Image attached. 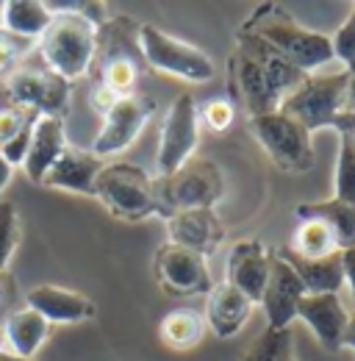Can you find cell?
I'll return each instance as SVG.
<instances>
[{
  "mask_svg": "<svg viewBox=\"0 0 355 361\" xmlns=\"http://www.w3.org/2000/svg\"><path fill=\"white\" fill-rule=\"evenodd\" d=\"M242 31H250L261 42L272 47L283 61H289L300 73H319L328 64H333V45L330 37L311 31L300 25L292 14H286L278 6H261Z\"/></svg>",
  "mask_w": 355,
  "mask_h": 361,
  "instance_id": "6da1fadb",
  "label": "cell"
},
{
  "mask_svg": "<svg viewBox=\"0 0 355 361\" xmlns=\"http://www.w3.org/2000/svg\"><path fill=\"white\" fill-rule=\"evenodd\" d=\"M97 8L87 3L84 11H56L47 31L39 37V53L44 67L64 81L87 75L97 50V25L89 11Z\"/></svg>",
  "mask_w": 355,
  "mask_h": 361,
  "instance_id": "7a4b0ae2",
  "label": "cell"
},
{
  "mask_svg": "<svg viewBox=\"0 0 355 361\" xmlns=\"http://www.w3.org/2000/svg\"><path fill=\"white\" fill-rule=\"evenodd\" d=\"M347 84L350 73L344 67L333 73H309L278 111L297 120L309 134L316 128H333L347 109Z\"/></svg>",
  "mask_w": 355,
  "mask_h": 361,
  "instance_id": "3957f363",
  "label": "cell"
},
{
  "mask_svg": "<svg viewBox=\"0 0 355 361\" xmlns=\"http://www.w3.org/2000/svg\"><path fill=\"white\" fill-rule=\"evenodd\" d=\"M94 197L120 220H144L150 214H161V203L156 195V180L142 167L111 161L103 164L100 176L94 180Z\"/></svg>",
  "mask_w": 355,
  "mask_h": 361,
  "instance_id": "277c9868",
  "label": "cell"
},
{
  "mask_svg": "<svg viewBox=\"0 0 355 361\" xmlns=\"http://www.w3.org/2000/svg\"><path fill=\"white\" fill-rule=\"evenodd\" d=\"M156 195L161 203V214L167 220L173 212L214 209L225 195V178L214 161L192 159L178 173L156 180Z\"/></svg>",
  "mask_w": 355,
  "mask_h": 361,
  "instance_id": "5b68a950",
  "label": "cell"
},
{
  "mask_svg": "<svg viewBox=\"0 0 355 361\" xmlns=\"http://www.w3.org/2000/svg\"><path fill=\"white\" fill-rule=\"evenodd\" d=\"M139 47H142L144 61L153 70L167 73V75L180 78V81H189V84H206L217 73L214 61L206 50L189 45V42H180L156 25L139 28Z\"/></svg>",
  "mask_w": 355,
  "mask_h": 361,
  "instance_id": "8992f818",
  "label": "cell"
},
{
  "mask_svg": "<svg viewBox=\"0 0 355 361\" xmlns=\"http://www.w3.org/2000/svg\"><path fill=\"white\" fill-rule=\"evenodd\" d=\"M253 134L261 142L266 156L286 173H309L313 167V145L311 134L289 114L272 111L250 120Z\"/></svg>",
  "mask_w": 355,
  "mask_h": 361,
  "instance_id": "52a82bcc",
  "label": "cell"
},
{
  "mask_svg": "<svg viewBox=\"0 0 355 361\" xmlns=\"http://www.w3.org/2000/svg\"><path fill=\"white\" fill-rule=\"evenodd\" d=\"M200 142V114L197 103L192 94H180L167 111V120L161 126L158 139V156H156V170L158 178H167L178 173L183 164L194 159Z\"/></svg>",
  "mask_w": 355,
  "mask_h": 361,
  "instance_id": "ba28073f",
  "label": "cell"
},
{
  "mask_svg": "<svg viewBox=\"0 0 355 361\" xmlns=\"http://www.w3.org/2000/svg\"><path fill=\"white\" fill-rule=\"evenodd\" d=\"M156 278L158 286L173 295V298H192V295H206L214 289L208 262L186 247L178 245H161L156 253Z\"/></svg>",
  "mask_w": 355,
  "mask_h": 361,
  "instance_id": "9c48e42d",
  "label": "cell"
},
{
  "mask_svg": "<svg viewBox=\"0 0 355 361\" xmlns=\"http://www.w3.org/2000/svg\"><path fill=\"white\" fill-rule=\"evenodd\" d=\"M150 114H153V100H144V97H136V94L114 100L111 109L103 114V128L94 136L89 150L97 159L117 156V153L128 150L136 142V136L142 134V128L147 126Z\"/></svg>",
  "mask_w": 355,
  "mask_h": 361,
  "instance_id": "30bf717a",
  "label": "cell"
},
{
  "mask_svg": "<svg viewBox=\"0 0 355 361\" xmlns=\"http://www.w3.org/2000/svg\"><path fill=\"white\" fill-rule=\"evenodd\" d=\"M8 94L17 109H25L31 114L61 117L70 103V84L58 78L56 73L44 70H17L8 78Z\"/></svg>",
  "mask_w": 355,
  "mask_h": 361,
  "instance_id": "8fae6325",
  "label": "cell"
},
{
  "mask_svg": "<svg viewBox=\"0 0 355 361\" xmlns=\"http://www.w3.org/2000/svg\"><path fill=\"white\" fill-rule=\"evenodd\" d=\"M306 298V289L297 278V272L289 267L283 256H275L269 264V281L261 295L269 331H286L289 322L297 319V306Z\"/></svg>",
  "mask_w": 355,
  "mask_h": 361,
  "instance_id": "7c38bea8",
  "label": "cell"
},
{
  "mask_svg": "<svg viewBox=\"0 0 355 361\" xmlns=\"http://www.w3.org/2000/svg\"><path fill=\"white\" fill-rule=\"evenodd\" d=\"M167 236L170 245L200 253L203 259L214 256L225 242V226L214 209H192V212H173L167 217Z\"/></svg>",
  "mask_w": 355,
  "mask_h": 361,
  "instance_id": "4fadbf2b",
  "label": "cell"
},
{
  "mask_svg": "<svg viewBox=\"0 0 355 361\" xmlns=\"http://www.w3.org/2000/svg\"><path fill=\"white\" fill-rule=\"evenodd\" d=\"M269 264L272 256L259 239H244L239 245H233L230 256H228V283L236 286L250 303H261V295L269 281Z\"/></svg>",
  "mask_w": 355,
  "mask_h": 361,
  "instance_id": "5bb4252c",
  "label": "cell"
},
{
  "mask_svg": "<svg viewBox=\"0 0 355 361\" xmlns=\"http://www.w3.org/2000/svg\"><path fill=\"white\" fill-rule=\"evenodd\" d=\"M230 78L236 84V92H239L242 103L247 106L250 120L253 117H261V114H272V111L280 109L283 97L269 84L264 67L253 56L236 50V56L230 59Z\"/></svg>",
  "mask_w": 355,
  "mask_h": 361,
  "instance_id": "9a60e30c",
  "label": "cell"
},
{
  "mask_svg": "<svg viewBox=\"0 0 355 361\" xmlns=\"http://www.w3.org/2000/svg\"><path fill=\"white\" fill-rule=\"evenodd\" d=\"M25 306L42 314L50 325H75V322H87L94 317V303L87 295L56 286V283H42V286L28 289Z\"/></svg>",
  "mask_w": 355,
  "mask_h": 361,
  "instance_id": "2e32d148",
  "label": "cell"
},
{
  "mask_svg": "<svg viewBox=\"0 0 355 361\" xmlns=\"http://www.w3.org/2000/svg\"><path fill=\"white\" fill-rule=\"evenodd\" d=\"M297 317L313 331V336L328 348V350H339L350 314L344 309V303L339 300V295H306L297 306Z\"/></svg>",
  "mask_w": 355,
  "mask_h": 361,
  "instance_id": "e0dca14e",
  "label": "cell"
},
{
  "mask_svg": "<svg viewBox=\"0 0 355 361\" xmlns=\"http://www.w3.org/2000/svg\"><path fill=\"white\" fill-rule=\"evenodd\" d=\"M253 306L236 286H230L228 281L214 283V289L208 292V300H206V328H211L214 336L220 339H230L236 336L247 319L253 314Z\"/></svg>",
  "mask_w": 355,
  "mask_h": 361,
  "instance_id": "ac0fdd59",
  "label": "cell"
},
{
  "mask_svg": "<svg viewBox=\"0 0 355 361\" xmlns=\"http://www.w3.org/2000/svg\"><path fill=\"white\" fill-rule=\"evenodd\" d=\"M67 150V136H64V123L61 117H47L39 114L31 126V145L23 161V170L34 183H42L47 170L58 161V156Z\"/></svg>",
  "mask_w": 355,
  "mask_h": 361,
  "instance_id": "d6986e66",
  "label": "cell"
},
{
  "mask_svg": "<svg viewBox=\"0 0 355 361\" xmlns=\"http://www.w3.org/2000/svg\"><path fill=\"white\" fill-rule=\"evenodd\" d=\"M103 170V159H97L92 150H78L70 147L58 156V161L47 170L42 178L44 186L53 189H70V192H81V195H94V180Z\"/></svg>",
  "mask_w": 355,
  "mask_h": 361,
  "instance_id": "ffe728a7",
  "label": "cell"
},
{
  "mask_svg": "<svg viewBox=\"0 0 355 361\" xmlns=\"http://www.w3.org/2000/svg\"><path fill=\"white\" fill-rule=\"evenodd\" d=\"M289 267L297 272L306 295H339L344 289V259L342 253H333L328 259H297L294 253H280Z\"/></svg>",
  "mask_w": 355,
  "mask_h": 361,
  "instance_id": "44dd1931",
  "label": "cell"
},
{
  "mask_svg": "<svg viewBox=\"0 0 355 361\" xmlns=\"http://www.w3.org/2000/svg\"><path fill=\"white\" fill-rule=\"evenodd\" d=\"M50 336V322L42 314H37L34 309H20L6 319L3 325V350L23 356V359H34L37 350L42 348Z\"/></svg>",
  "mask_w": 355,
  "mask_h": 361,
  "instance_id": "7402d4cb",
  "label": "cell"
},
{
  "mask_svg": "<svg viewBox=\"0 0 355 361\" xmlns=\"http://www.w3.org/2000/svg\"><path fill=\"white\" fill-rule=\"evenodd\" d=\"M297 217H313V220H322L325 226L330 228L333 239H336V247L342 253L353 250L355 247V206H347L342 200H325V203H306L297 209Z\"/></svg>",
  "mask_w": 355,
  "mask_h": 361,
  "instance_id": "603a6c76",
  "label": "cell"
},
{
  "mask_svg": "<svg viewBox=\"0 0 355 361\" xmlns=\"http://www.w3.org/2000/svg\"><path fill=\"white\" fill-rule=\"evenodd\" d=\"M50 20H53V14L39 0H6L3 3V17H0V28H6L14 37L37 42L47 31Z\"/></svg>",
  "mask_w": 355,
  "mask_h": 361,
  "instance_id": "cb8c5ba5",
  "label": "cell"
},
{
  "mask_svg": "<svg viewBox=\"0 0 355 361\" xmlns=\"http://www.w3.org/2000/svg\"><path fill=\"white\" fill-rule=\"evenodd\" d=\"M203 334H206V319L197 312H192V309H175V312H170L164 317L161 325H158L161 342L170 350H178V353L197 348Z\"/></svg>",
  "mask_w": 355,
  "mask_h": 361,
  "instance_id": "d4e9b609",
  "label": "cell"
},
{
  "mask_svg": "<svg viewBox=\"0 0 355 361\" xmlns=\"http://www.w3.org/2000/svg\"><path fill=\"white\" fill-rule=\"evenodd\" d=\"M289 253H294L297 259H328L333 253H342L336 247V239L330 233V228L325 226L322 220H313V217H303L300 226L294 228V236H292V247Z\"/></svg>",
  "mask_w": 355,
  "mask_h": 361,
  "instance_id": "484cf974",
  "label": "cell"
},
{
  "mask_svg": "<svg viewBox=\"0 0 355 361\" xmlns=\"http://www.w3.org/2000/svg\"><path fill=\"white\" fill-rule=\"evenodd\" d=\"M139 84V67L128 56H117L103 67V84L100 90H106L114 100L120 97H133Z\"/></svg>",
  "mask_w": 355,
  "mask_h": 361,
  "instance_id": "4316f807",
  "label": "cell"
},
{
  "mask_svg": "<svg viewBox=\"0 0 355 361\" xmlns=\"http://www.w3.org/2000/svg\"><path fill=\"white\" fill-rule=\"evenodd\" d=\"M339 161H336V200L355 206V142L339 134Z\"/></svg>",
  "mask_w": 355,
  "mask_h": 361,
  "instance_id": "83f0119b",
  "label": "cell"
},
{
  "mask_svg": "<svg viewBox=\"0 0 355 361\" xmlns=\"http://www.w3.org/2000/svg\"><path fill=\"white\" fill-rule=\"evenodd\" d=\"M20 245V220L17 206L11 200H0V272L8 267L11 256Z\"/></svg>",
  "mask_w": 355,
  "mask_h": 361,
  "instance_id": "f1b7e54d",
  "label": "cell"
},
{
  "mask_svg": "<svg viewBox=\"0 0 355 361\" xmlns=\"http://www.w3.org/2000/svg\"><path fill=\"white\" fill-rule=\"evenodd\" d=\"M34 45H37L34 39H23L0 28V78H11L23 64V59L34 50Z\"/></svg>",
  "mask_w": 355,
  "mask_h": 361,
  "instance_id": "f546056e",
  "label": "cell"
},
{
  "mask_svg": "<svg viewBox=\"0 0 355 361\" xmlns=\"http://www.w3.org/2000/svg\"><path fill=\"white\" fill-rule=\"evenodd\" d=\"M330 45H333V61H342L347 73H355V8L342 23V28L330 37Z\"/></svg>",
  "mask_w": 355,
  "mask_h": 361,
  "instance_id": "4dcf8cb0",
  "label": "cell"
},
{
  "mask_svg": "<svg viewBox=\"0 0 355 361\" xmlns=\"http://www.w3.org/2000/svg\"><path fill=\"white\" fill-rule=\"evenodd\" d=\"M289 331H269L244 361H289Z\"/></svg>",
  "mask_w": 355,
  "mask_h": 361,
  "instance_id": "1f68e13d",
  "label": "cell"
},
{
  "mask_svg": "<svg viewBox=\"0 0 355 361\" xmlns=\"http://www.w3.org/2000/svg\"><path fill=\"white\" fill-rule=\"evenodd\" d=\"M197 114H200V123H206L208 131H214V134H225L236 117L233 103L228 97H214V100L203 103V109H197Z\"/></svg>",
  "mask_w": 355,
  "mask_h": 361,
  "instance_id": "d6a6232c",
  "label": "cell"
},
{
  "mask_svg": "<svg viewBox=\"0 0 355 361\" xmlns=\"http://www.w3.org/2000/svg\"><path fill=\"white\" fill-rule=\"evenodd\" d=\"M31 120H37V114L17 109V106H6L0 109V145H6L11 136H17Z\"/></svg>",
  "mask_w": 355,
  "mask_h": 361,
  "instance_id": "836d02e7",
  "label": "cell"
},
{
  "mask_svg": "<svg viewBox=\"0 0 355 361\" xmlns=\"http://www.w3.org/2000/svg\"><path fill=\"white\" fill-rule=\"evenodd\" d=\"M31 126H34V120H31L17 136H11L6 145H0V156H3L11 167H17V164L25 161V153H28V145H31Z\"/></svg>",
  "mask_w": 355,
  "mask_h": 361,
  "instance_id": "e575fe53",
  "label": "cell"
},
{
  "mask_svg": "<svg viewBox=\"0 0 355 361\" xmlns=\"http://www.w3.org/2000/svg\"><path fill=\"white\" fill-rule=\"evenodd\" d=\"M344 259V286L350 289V298H353V306H355V247L342 253Z\"/></svg>",
  "mask_w": 355,
  "mask_h": 361,
  "instance_id": "d590c367",
  "label": "cell"
},
{
  "mask_svg": "<svg viewBox=\"0 0 355 361\" xmlns=\"http://www.w3.org/2000/svg\"><path fill=\"white\" fill-rule=\"evenodd\" d=\"M333 128H339V134L350 136V139L355 142V114H342L339 123H336Z\"/></svg>",
  "mask_w": 355,
  "mask_h": 361,
  "instance_id": "8d00e7d4",
  "label": "cell"
},
{
  "mask_svg": "<svg viewBox=\"0 0 355 361\" xmlns=\"http://www.w3.org/2000/svg\"><path fill=\"white\" fill-rule=\"evenodd\" d=\"M11 176H14V167H11V164H8V161L0 156V192H3V189L11 183Z\"/></svg>",
  "mask_w": 355,
  "mask_h": 361,
  "instance_id": "74e56055",
  "label": "cell"
},
{
  "mask_svg": "<svg viewBox=\"0 0 355 361\" xmlns=\"http://www.w3.org/2000/svg\"><path fill=\"white\" fill-rule=\"evenodd\" d=\"M342 348H350V350H355V314H350L347 331H344V339H342Z\"/></svg>",
  "mask_w": 355,
  "mask_h": 361,
  "instance_id": "f35d334b",
  "label": "cell"
},
{
  "mask_svg": "<svg viewBox=\"0 0 355 361\" xmlns=\"http://www.w3.org/2000/svg\"><path fill=\"white\" fill-rule=\"evenodd\" d=\"M344 114H355V73H350V84H347V109Z\"/></svg>",
  "mask_w": 355,
  "mask_h": 361,
  "instance_id": "ab89813d",
  "label": "cell"
},
{
  "mask_svg": "<svg viewBox=\"0 0 355 361\" xmlns=\"http://www.w3.org/2000/svg\"><path fill=\"white\" fill-rule=\"evenodd\" d=\"M0 361H34V359H23V356H14L8 350H0Z\"/></svg>",
  "mask_w": 355,
  "mask_h": 361,
  "instance_id": "60d3db41",
  "label": "cell"
},
{
  "mask_svg": "<svg viewBox=\"0 0 355 361\" xmlns=\"http://www.w3.org/2000/svg\"><path fill=\"white\" fill-rule=\"evenodd\" d=\"M3 298H6V278H3V272H0V303H3Z\"/></svg>",
  "mask_w": 355,
  "mask_h": 361,
  "instance_id": "b9f144b4",
  "label": "cell"
},
{
  "mask_svg": "<svg viewBox=\"0 0 355 361\" xmlns=\"http://www.w3.org/2000/svg\"><path fill=\"white\" fill-rule=\"evenodd\" d=\"M0 350H3V328H0Z\"/></svg>",
  "mask_w": 355,
  "mask_h": 361,
  "instance_id": "7bdbcfd3",
  "label": "cell"
},
{
  "mask_svg": "<svg viewBox=\"0 0 355 361\" xmlns=\"http://www.w3.org/2000/svg\"><path fill=\"white\" fill-rule=\"evenodd\" d=\"M0 17H3V0H0Z\"/></svg>",
  "mask_w": 355,
  "mask_h": 361,
  "instance_id": "ee69618b",
  "label": "cell"
}]
</instances>
